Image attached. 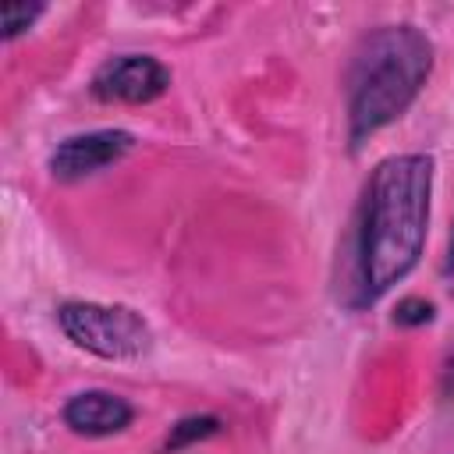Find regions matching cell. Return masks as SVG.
I'll list each match as a JSON object with an SVG mask.
<instances>
[{
    "label": "cell",
    "instance_id": "obj_1",
    "mask_svg": "<svg viewBox=\"0 0 454 454\" xmlns=\"http://www.w3.org/2000/svg\"><path fill=\"white\" fill-rule=\"evenodd\" d=\"M433 195V160L422 153L387 156L376 163L358 227V291L376 301L411 273L426 245Z\"/></svg>",
    "mask_w": 454,
    "mask_h": 454
},
{
    "label": "cell",
    "instance_id": "obj_2",
    "mask_svg": "<svg viewBox=\"0 0 454 454\" xmlns=\"http://www.w3.org/2000/svg\"><path fill=\"white\" fill-rule=\"evenodd\" d=\"M433 71V43L415 25H383L369 32L348 71V131L358 145L397 121Z\"/></svg>",
    "mask_w": 454,
    "mask_h": 454
},
{
    "label": "cell",
    "instance_id": "obj_3",
    "mask_svg": "<svg viewBox=\"0 0 454 454\" xmlns=\"http://www.w3.org/2000/svg\"><path fill=\"white\" fill-rule=\"evenodd\" d=\"M60 330L85 351L124 362V358H142L153 344L149 323L128 309V305H99V301H67L57 312Z\"/></svg>",
    "mask_w": 454,
    "mask_h": 454
},
{
    "label": "cell",
    "instance_id": "obj_4",
    "mask_svg": "<svg viewBox=\"0 0 454 454\" xmlns=\"http://www.w3.org/2000/svg\"><path fill=\"white\" fill-rule=\"evenodd\" d=\"M170 71L149 53H121L92 74V96L103 103H149L163 96Z\"/></svg>",
    "mask_w": 454,
    "mask_h": 454
},
{
    "label": "cell",
    "instance_id": "obj_5",
    "mask_svg": "<svg viewBox=\"0 0 454 454\" xmlns=\"http://www.w3.org/2000/svg\"><path fill=\"white\" fill-rule=\"evenodd\" d=\"M131 145H135L131 131H121V128H99V131L71 135L53 149L50 170L57 181H82V177H92L103 167L117 163Z\"/></svg>",
    "mask_w": 454,
    "mask_h": 454
},
{
    "label": "cell",
    "instance_id": "obj_6",
    "mask_svg": "<svg viewBox=\"0 0 454 454\" xmlns=\"http://www.w3.org/2000/svg\"><path fill=\"white\" fill-rule=\"evenodd\" d=\"M135 419L131 404L110 390H82L64 404V422L82 436H110L128 429Z\"/></svg>",
    "mask_w": 454,
    "mask_h": 454
},
{
    "label": "cell",
    "instance_id": "obj_7",
    "mask_svg": "<svg viewBox=\"0 0 454 454\" xmlns=\"http://www.w3.org/2000/svg\"><path fill=\"white\" fill-rule=\"evenodd\" d=\"M39 14H43L39 4H18V0H7V4L0 7V28H4V39H14L18 32H25Z\"/></svg>",
    "mask_w": 454,
    "mask_h": 454
},
{
    "label": "cell",
    "instance_id": "obj_8",
    "mask_svg": "<svg viewBox=\"0 0 454 454\" xmlns=\"http://www.w3.org/2000/svg\"><path fill=\"white\" fill-rule=\"evenodd\" d=\"M209 433H216V419H209V415H202V419H184V422H177V429H174V436H170V447H181V443H188V440H202V436H209Z\"/></svg>",
    "mask_w": 454,
    "mask_h": 454
},
{
    "label": "cell",
    "instance_id": "obj_9",
    "mask_svg": "<svg viewBox=\"0 0 454 454\" xmlns=\"http://www.w3.org/2000/svg\"><path fill=\"white\" fill-rule=\"evenodd\" d=\"M394 319L404 323V326L426 323V319H433V305H429V301H419V298H404V301L397 305V316H394Z\"/></svg>",
    "mask_w": 454,
    "mask_h": 454
},
{
    "label": "cell",
    "instance_id": "obj_10",
    "mask_svg": "<svg viewBox=\"0 0 454 454\" xmlns=\"http://www.w3.org/2000/svg\"><path fill=\"white\" fill-rule=\"evenodd\" d=\"M443 270H447V273L454 270V234H450V248H447V266H443Z\"/></svg>",
    "mask_w": 454,
    "mask_h": 454
}]
</instances>
